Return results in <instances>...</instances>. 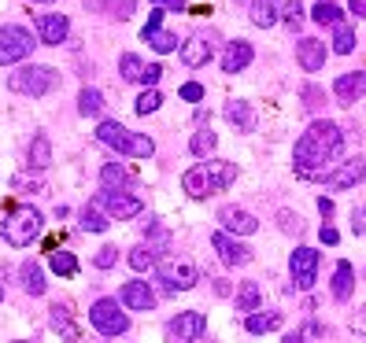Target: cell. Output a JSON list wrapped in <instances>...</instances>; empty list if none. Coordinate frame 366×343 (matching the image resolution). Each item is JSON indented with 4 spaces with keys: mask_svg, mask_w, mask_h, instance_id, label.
I'll list each match as a JSON object with an SVG mask.
<instances>
[{
    "mask_svg": "<svg viewBox=\"0 0 366 343\" xmlns=\"http://www.w3.org/2000/svg\"><path fill=\"white\" fill-rule=\"evenodd\" d=\"M214 292H219V295H229V281H214Z\"/></svg>",
    "mask_w": 366,
    "mask_h": 343,
    "instance_id": "53",
    "label": "cell"
},
{
    "mask_svg": "<svg viewBox=\"0 0 366 343\" xmlns=\"http://www.w3.org/2000/svg\"><path fill=\"white\" fill-rule=\"evenodd\" d=\"M277 222H282V229H285V232H300V214L292 218L289 210H282V214H277Z\"/></svg>",
    "mask_w": 366,
    "mask_h": 343,
    "instance_id": "46",
    "label": "cell"
},
{
    "mask_svg": "<svg viewBox=\"0 0 366 343\" xmlns=\"http://www.w3.org/2000/svg\"><path fill=\"white\" fill-rule=\"evenodd\" d=\"M134 8H137V0H112V4H107L104 11H107V15H115L119 23H122V19H130V15H134Z\"/></svg>",
    "mask_w": 366,
    "mask_h": 343,
    "instance_id": "42",
    "label": "cell"
},
{
    "mask_svg": "<svg viewBox=\"0 0 366 343\" xmlns=\"http://www.w3.org/2000/svg\"><path fill=\"white\" fill-rule=\"evenodd\" d=\"M318 210H322V218H333V200L322 196V200H318Z\"/></svg>",
    "mask_w": 366,
    "mask_h": 343,
    "instance_id": "52",
    "label": "cell"
},
{
    "mask_svg": "<svg viewBox=\"0 0 366 343\" xmlns=\"http://www.w3.org/2000/svg\"><path fill=\"white\" fill-rule=\"evenodd\" d=\"M237 181V166L226 159H200V166H189L182 174V188L192 200H207L214 192H226Z\"/></svg>",
    "mask_w": 366,
    "mask_h": 343,
    "instance_id": "2",
    "label": "cell"
},
{
    "mask_svg": "<svg viewBox=\"0 0 366 343\" xmlns=\"http://www.w3.org/2000/svg\"><path fill=\"white\" fill-rule=\"evenodd\" d=\"M296 59H300V67H304L307 74H315V71L326 67V45H322L318 37H304L300 48H296Z\"/></svg>",
    "mask_w": 366,
    "mask_h": 343,
    "instance_id": "19",
    "label": "cell"
},
{
    "mask_svg": "<svg viewBox=\"0 0 366 343\" xmlns=\"http://www.w3.org/2000/svg\"><path fill=\"white\" fill-rule=\"evenodd\" d=\"M97 137H100V144L115 148L119 155H134V159H152V152H156L152 137H144V133H134V130H126V126H122V122H115V118H104V122L97 126Z\"/></svg>",
    "mask_w": 366,
    "mask_h": 343,
    "instance_id": "4",
    "label": "cell"
},
{
    "mask_svg": "<svg viewBox=\"0 0 366 343\" xmlns=\"http://www.w3.org/2000/svg\"><path fill=\"white\" fill-rule=\"evenodd\" d=\"M93 203L107 214V218H119V222H130V218H137V214L144 210V203L137 196H130V192H107V188L97 192Z\"/></svg>",
    "mask_w": 366,
    "mask_h": 343,
    "instance_id": "10",
    "label": "cell"
},
{
    "mask_svg": "<svg viewBox=\"0 0 366 343\" xmlns=\"http://www.w3.org/2000/svg\"><path fill=\"white\" fill-rule=\"evenodd\" d=\"M134 181H137V178H134L126 166H119V163L100 166V188H107V192H126Z\"/></svg>",
    "mask_w": 366,
    "mask_h": 343,
    "instance_id": "22",
    "label": "cell"
},
{
    "mask_svg": "<svg viewBox=\"0 0 366 343\" xmlns=\"http://www.w3.org/2000/svg\"><path fill=\"white\" fill-rule=\"evenodd\" d=\"M282 321H285V317L277 314V310H267V314H263V310H255V314H248V317H244V329H248L252 336H263V332L282 329Z\"/></svg>",
    "mask_w": 366,
    "mask_h": 343,
    "instance_id": "27",
    "label": "cell"
},
{
    "mask_svg": "<svg viewBox=\"0 0 366 343\" xmlns=\"http://www.w3.org/2000/svg\"><path fill=\"white\" fill-rule=\"evenodd\" d=\"M333 93L340 103H355L359 96H366V71H348L333 81Z\"/></svg>",
    "mask_w": 366,
    "mask_h": 343,
    "instance_id": "18",
    "label": "cell"
},
{
    "mask_svg": "<svg viewBox=\"0 0 366 343\" xmlns=\"http://www.w3.org/2000/svg\"><path fill=\"white\" fill-rule=\"evenodd\" d=\"M41 232H45V214H41L37 207H30V203L8 210V218L0 222V237H4L11 247H30Z\"/></svg>",
    "mask_w": 366,
    "mask_h": 343,
    "instance_id": "3",
    "label": "cell"
},
{
    "mask_svg": "<svg viewBox=\"0 0 366 343\" xmlns=\"http://www.w3.org/2000/svg\"><path fill=\"white\" fill-rule=\"evenodd\" d=\"M159 107H163L159 89H144V93L137 96V103H134V111H137V115H152V111H159Z\"/></svg>",
    "mask_w": 366,
    "mask_h": 343,
    "instance_id": "39",
    "label": "cell"
},
{
    "mask_svg": "<svg viewBox=\"0 0 366 343\" xmlns=\"http://www.w3.org/2000/svg\"><path fill=\"white\" fill-rule=\"evenodd\" d=\"M282 23H285L289 30H300V23H304V4H300V0H289V4H285Z\"/></svg>",
    "mask_w": 366,
    "mask_h": 343,
    "instance_id": "40",
    "label": "cell"
},
{
    "mask_svg": "<svg viewBox=\"0 0 366 343\" xmlns=\"http://www.w3.org/2000/svg\"><path fill=\"white\" fill-rule=\"evenodd\" d=\"M156 255H159V251H156L152 244H137V247L130 251V259H126V262H130V266H134L137 273H144V270L159 266V259H156Z\"/></svg>",
    "mask_w": 366,
    "mask_h": 343,
    "instance_id": "32",
    "label": "cell"
},
{
    "mask_svg": "<svg viewBox=\"0 0 366 343\" xmlns=\"http://www.w3.org/2000/svg\"><path fill=\"white\" fill-rule=\"evenodd\" d=\"M182 100H185V103H200V100H204V85H200V81L182 85Z\"/></svg>",
    "mask_w": 366,
    "mask_h": 343,
    "instance_id": "43",
    "label": "cell"
},
{
    "mask_svg": "<svg viewBox=\"0 0 366 343\" xmlns=\"http://www.w3.org/2000/svg\"><path fill=\"white\" fill-rule=\"evenodd\" d=\"M214 148H219V137H214L211 130H200L197 137L189 140V152L197 155V159H211V155H214Z\"/></svg>",
    "mask_w": 366,
    "mask_h": 343,
    "instance_id": "35",
    "label": "cell"
},
{
    "mask_svg": "<svg viewBox=\"0 0 366 343\" xmlns=\"http://www.w3.org/2000/svg\"><path fill=\"white\" fill-rule=\"evenodd\" d=\"M148 48H156V52H178V34H167V30H156V34H148Z\"/></svg>",
    "mask_w": 366,
    "mask_h": 343,
    "instance_id": "38",
    "label": "cell"
},
{
    "mask_svg": "<svg viewBox=\"0 0 366 343\" xmlns=\"http://www.w3.org/2000/svg\"><path fill=\"white\" fill-rule=\"evenodd\" d=\"M152 4H156V8H170V11H185V8H189L185 0H152Z\"/></svg>",
    "mask_w": 366,
    "mask_h": 343,
    "instance_id": "49",
    "label": "cell"
},
{
    "mask_svg": "<svg viewBox=\"0 0 366 343\" xmlns=\"http://www.w3.org/2000/svg\"><path fill=\"white\" fill-rule=\"evenodd\" d=\"M333 52L337 56H352L355 52V26H348V23L333 26Z\"/></svg>",
    "mask_w": 366,
    "mask_h": 343,
    "instance_id": "34",
    "label": "cell"
},
{
    "mask_svg": "<svg viewBox=\"0 0 366 343\" xmlns=\"http://www.w3.org/2000/svg\"><path fill=\"white\" fill-rule=\"evenodd\" d=\"M67 34H71V19H67V15L49 11V15L37 19V37L45 41V45H63V41H67Z\"/></svg>",
    "mask_w": 366,
    "mask_h": 343,
    "instance_id": "16",
    "label": "cell"
},
{
    "mask_svg": "<svg viewBox=\"0 0 366 343\" xmlns=\"http://www.w3.org/2000/svg\"><path fill=\"white\" fill-rule=\"evenodd\" d=\"M78 222H81V232H104L107 225H112V218H107L97 203H85L81 214H78Z\"/></svg>",
    "mask_w": 366,
    "mask_h": 343,
    "instance_id": "29",
    "label": "cell"
},
{
    "mask_svg": "<svg viewBox=\"0 0 366 343\" xmlns=\"http://www.w3.org/2000/svg\"><path fill=\"white\" fill-rule=\"evenodd\" d=\"M78 111H81L85 118H100V115H104V93L85 85V89L78 93Z\"/></svg>",
    "mask_w": 366,
    "mask_h": 343,
    "instance_id": "30",
    "label": "cell"
},
{
    "mask_svg": "<svg viewBox=\"0 0 366 343\" xmlns=\"http://www.w3.org/2000/svg\"><path fill=\"white\" fill-rule=\"evenodd\" d=\"M352 222H355V225H352L355 232H366V207H359V210L352 214Z\"/></svg>",
    "mask_w": 366,
    "mask_h": 343,
    "instance_id": "50",
    "label": "cell"
},
{
    "mask_svg": "<svg viewBox=\"0 0 366 343\" xmlns=\"http://www.w3.org/2000/svg\"><path fill=\"white\" fill-rule=\"evenodd\" d=\"M37 45V34H30L26 26H0V67H15V63L30 59Z\"/></svg>",
    "mask_w": 366,
    "mask_h": 343,
    "instance_id": "6",
    "label": "cell"
},
{
    "mask_svg": "<svg viewBox=\"0 0 366 343\" xmlns=\"http://www.w3.org/2000/svg\"><path fill=\"white\" fill-rule=\"evenodd\" d=\"M252 23L267 30L277 23V0H252Z\"/></svg>",
    "mask_w": 366,
    "mask_h": 343,
    "instance_id": "31",
    "label": "cell"
},
{
    "mask_svg": "<svg viewBox=\"0 0 366 343\" xmlns=\"http://www.w3.org/2000/svg\"><path fill=\"white\" fill-rule=\"evenodd\" d=\"M15 343H26V339H15Z\"/></svg>",
    "mask_w": 366,
    "mask_h": 343,
    "instance_id": "57",
    "label": "cell"
},
{
    "mask_svg": "<svg viewBox=\"0 0 366 343\" xmlns=\"http://www.w3.org/2000/svg\"><path fill=\"white\" fill-rule=\"evenodd\" d=\"M19 281H23V292L26 295H45V270H41V262L26 259L23 266H19Z\"/></svg>",
    "mask_w": 366,
    "mask_h": 343,
    "instance_id": "24",
    "label": "cell"
},
{
    "mask_svg": "<svg viewBox=\"0 0 366 343\" xmlns=\"http://www.w3.org/2000/svg\"><path fill=\"white\" fill-rule=\"evenodd\" d=\"M156 277H159V285L167 295H174V292H189V288H197L200 281V270L185 262V259H170V262H159L156 266Z\"/></svg>",
    "mask_w": 366,
    "mask_h": 343,
    "instance_id": "8",
    "label": "cell"
},
{
    "mask_svg": "<svg viewBox=\"0 0 366 343\" xmlns=\"http://www.w3.org/2000/svg\"><path fill=\"white\" fill-rule=\"evenodd\" d=\"M311 19H315V23L318 26H340V8L333 4V0H318V4H315V11H311Z\"/></svg>",
    "mask_w": 366,
    "mask_h": 343,
    "instance_id": "36",
    "label": "cell"
},
{
    "mask_svg": "<svg viewBox=\"0 0 366 343\" xmlns=\"http://www.w3.org/2000/svg\"><path fill=\"white\" fill-rule=\"evenodd\" d=\"M211 56H214V48H211V41L204 34H192L185 45H182V63H185V67H192V71L204 67Z\"/></svg>",
    "mask_w": 366,
    "mask_h": 343,
    "instance_id": "20",
    "label": "cell"
},
{
    "mask_svg": "<svg viewBox=\"0 0 366 343\" xmlns=\"http://www.w3.org/2000/svg\"><path fill=\"white\" fill-rule=\"evenodd\" d=\"M348 8H352L355 19H366V0H348Z\"/></svg>",
    "mask_w": 366,
    "mask_h": 343,
    "instance_id": "51",
    "label": "cell"
},
{
    "mask_svg": "<svg viewBox=\"0 0 366 343\" xmlns=\"http://www.w3.org/2000/svg\"><path fill=\"white\" fill-rule=\"evenodd\" d=\"M233 303H237V314H255V310H259V303H263V292H259V285H255V281H244L241 288H237V299H233Z\"/></svg>",
    "mask_w": 366,
    "mask_h": 343,
    "instance_id": "28",
    "label": "cell"
},
{
    "mask_svg": "<svg viewBox=\"0 0 366 343\" xmlns=\"http://www.w3.org/2000/svg\"><path fill=\"white\" fill-rule=\"evenodd\" d=\"M289 273H292V285L300 292H311L318 281V251L315 247H296L289 255Z\"/></svg>",
    "mask_w": 366,
    "mask_h": 343,
    "instance_id": "11",
    "label": "cell"
},
{
    "mask_svg": "<svg viewBox=\"0 0 366 343\" xmlns=\"http://www.w3.org/2000/svg\"><path fill=\"white\" fill-rule=\"evenodd\" d=\"M156 30H163V8H156L152 15H148V26L141 30V37H148V34H156Z\"/></svg>",
    "mask_w": 366,
    "mask_h": 343,
    "instance_id": "45",
    "label": "cell"
},
{
    "mask_svg": "<svg viewBox=\"0 0 366 343\" xmlns=\"http://www.w3.org/2000/svg\"><path fill=\"white\" fill-rule=\"evenodd\" d=\"M119 74H122V81H141V74H144L141 56H137V52H126V56L119 59Z\"/></svg>",
    "mask_w": 366,
    "mask_h": 343,
    "instance_id": "37",
    "label": "cell"
},
{
    "mask_svg": "<svg viewBox=\"0 0 366 343\" xmlns=\"http://www.w3.org/2000/svg\"><path fill=\"white\" fill-rule=\"evenodd\" d=\"M89 325L100 336H122V332H130V317L122 314L119 299H97L89 307Z\"/></svg>",
    "mask_w": 366,
    "mask_h": 343,
    "instance_id": "7",
    "label": "cell"
},
{
    "mask_svg": "<svg viewBox=\"0 0 366 343\" xmlns=\"http://www.w3.org/2000/svg\"><path fill=\"white\" fill-rule=\"evenodd\" d=\"M30 4H52V0H30Z\"/></svg>",
    "mask_w": 366,
    "mask_h": 343,
    "instance_id": "55",
    "label": "cell"
},
{
    "mask_svg": "<svg viewBox=\"0 0 366 343\" xmlns=\"http://www.w3.org/2000/svg\"><path fill=\"white\" fill-rule=\"evenodd\" d=\"M59 85V74L52 67H41V63H30V67H19L8 78V89L19 96H49Z\"/></svg>",
    "mask_w": 366,
    "mask_h": 343,
    "instance_id": "5",
    "label": "cell"
},
{
    "mask_svg": "<svg viewBox=\"0 0 366 343\" xmlns=\"http://www.w3.org/2000/svg\"><path fill=\"white\" fill-rule=\"evenodd\" d=\"M352 332H359V336H366V307L352 317Z\"/></svg>",
    "mask_w": 366,
    "mask_h": 343,
    "instance_id": "48",
    "label": "cell"
},
{
    "mask_svg": "<svg viewBox=\"0 0 366 343\" xmlns=\"http://www.w3.org/2000/svg\"><path fill=\"white\" fill-rule=\"evenodd\" d=\"M26 163H30V170H34V174H41V170H49V166H52V140H49L45 133H37V137L30 140Z\"/></svg>",
    "mask_w": 366,
    "mask_h": 343,
    "instance_id": "25",
    "label": "cell"
},
{
    "mask_svg": "<svg viewBox=\"0 0 366 343\" xmlns=\"http://www.w3.org/2000/svg\"><path fill=\"white\" fill-rule=\"evenodd\" d=\"M282 343H304V336H300V332H289V336H285Z\"/></svg>",
    "mask_w": 366,
    "mask_h": 343,
    "instance_id": "54",
    "label": "cell"
},
{
    "mask_svg": "<svg viewBox=\"0 0 366 343\" xmlns=\"http://www.w3.org/2000/svg\"><path fill=\"white\" fill-rule=\"evenodd\" d=\"M362 178H366V159L362 155H352V159H344L337 170H330V174H326V188L344 192V188H355Z\"/></svg>",
    "mask_w": 366,
    "mask_h": 343,
    "instance_id": "12",
    "label": "cell"
},
{
    "mask_svg": "<svg viewBox=\"0 0 366 343\" xmlns=\"http://www.w3.org/2000/svg\"><path fill=\"white\" fill-rule=\"evenodd\" d=\"M352 292H355V270H352V262H337V270H333V299H337V303H348Z\"/></svg>",
    "mask_w": 366,
    "mask_h": 343,
    "instance_id": "26",
    "label": "cell"
},
{
    "mask_svg": "<svg viewBox=\"0 0 366 343\" xmlns=\"http://www.w3.org/2000/svg\"><path fill=\"white\" fill-rule=\"evenodd\" d=\"M49 325L59 332V339H67V343H78V339H81V329L74 325L67 303H52V307H49Z\"/></svg>",
    "mask_w": 366,
    "mask_h": 343,
    "instance_id": "17",
    "label": "cell"
},
{
    "mask_svg": "<svg viewBox=\"0 0 366 343\" xmlns=\"http://www.w3.org/2000/svg\"><path fill=\"white\" fill-rule=\"evenodd\" d=\"M252 45H248V41H229V45H226V52H222V71L226 74H237V71H244L248 67V63H252Z\"/></svg>",
    "mask_w": 366,
    "mask_h": 343,
    "instance_id": "21",
    "label": "cell"
},
{
    "mask_svg": "<svg viewBox=\"0 0 366 343\" xmlns=\"http://www.w3.org/2000/svg\"><path fill=\"white\" fill-rule=\"evenodd\" d=\"M204 332H207V317L200 310H182V314L170 317L167 329H163L167 343H197Z\"/></svg>",
    "mask_w": 366,
    "mask_h": 343,
    "instance_id": "9",
    "label": "cell"
},
{
    "mask_svg": "<svg viewBox=\"0 0 366 343\" xmlns=\"http://www.w3.org/2000/svg\"><path fill=\"white\" fill-rule=\"evenodd\" d=\"M318 240H322V244H330V247H333V244L340 240V232H337V229H330V225H322V229H318Z\"/></svg>",
    "mask_w": 366,
    "mask_h": 343,
    "instance_id": "47",
    "label": "cell"
},
{
    "mask_svg": "<svg viewBox=\"0 0 366 343\" xmlns=\"http://www.w3.org/2000/svg\"><path fill=\"white\" fill-rule=\"evenodd\" d=\"M219 225H222V232H229V237H252V232L259 229V218L248 214L244 207H222Z\"/></svg>",
    "mask_w": 366,
    "mask_h": 343,
    "instance_id": "13",
    "label": "cell"
},
{
    "mask_svg": "<svg viewBox=\"0 0 366 343\" xmlns=\"http://www.w3.org/2000/svg\"><path fill=\"white\" fill-rule=\"evenodd\" d=\"M226 122L233 126V130H241V133H252V130H255L252 103H248V100H229V103H226Z\"/></svg>",
    "mask_w": 366,
    "mask_h": 343,
    "instance_id": "23",
    "label": "cell"
},
{
    "mask_svg": "<svg viewBox=\"0 0 366 343\" xmlns=\"http://www.w3.org/2000/svg\"><path fill=\"white\" fill-rule=\"evenodd\" d=\"M115 262H119V247H112V244H104V247L97 251V259H93L97 270H112Z\"/></svg>",
    "mask_w": 366,
    "mask_h": 343,
    "instance_id": "41",
    "label": "cell"
},
{
    "mask_svg": "<svg viewBox=\"0 0 366 343\" xmlns=\"http://www.w3.org/2000/svg\"><path fill=\"white\" fill-rule=\"evenodd\" d=\"M159 78H163V67H159V63H152V67H144V74H141V85H148V89H156V85H159Z\"/></svg>",
    "mask_w": 366,
    "mask_h": 343,
    "instance_id": "44",
    "label": "cell"
},
{
    "mask_svg": "<svg viewBox=\"0 0 366 343\" xmlns=\"http://www.w3.org/2000/svg\"><path fill=\"white\" fill-rule=\"evenodd\" d=\"M0 299H4V288H0Z\"/></svg>",
    "mask_w": 366,
    "mask_h": 343,
    "instance_id": "56",
    "label": "cell"
},
{
    "mask_svg": "<svg viewBox=\"0 0 366 343\" xmlns=\"http://www.w3.org/2000/svg\"><path fill=\"white\" fill-rule=\"evenodd\" d=\"M119 303L126 310H152L156 307V292H152V285H144V281H126L122 292H119Z\"/></svg>",
    "mask_w": 366,
    "mask_h": 343,
    "instance_id": "15",
    "label": "cell"
},
{
    "mask_svg": "<svg viewBox=\"0 0 366 343\" xmlns=\"http://www.w3.org/2000/svg\"><path fill=\"white\" fill-rule=\"evenodd\" d=\"M344 152V133L340 126L330 122V118H318L307 126V133L296 140V152H292V166L300 178L307 181H326L330 166L340 159Z\"/></svg>",
    "mask_w": 366,
    "mask_h": 343,
    "instance_id": "1",
    "label": "cell"
},
{
    "mask_svg": "<svg viewBox=\"0 0 366 343\" xmlns=\"http://www.w3.org/2000/svg\"><path fill=\"white\" fill-rule=\"evenodd\" d=\"M211 247L219 251V259H222L226 266H248V262H252V251H248L241 240H233L229 232H222V229L211 237Z\"/></svg>",
    "mask_w": 366,
    "mask_h": 343,
    "instance_id": "14",
    "label": "cell"
},
{
    "mask_svg": "<svg viewBox=\"0 0 366 343\" xmlns=\"http://www.w3.org/2000/svg\"><path fill=\"white\" fill-rule=\"evenodd\" d=\"M49 270L52 273H59V277H74L78 273V259H74V255L71 251H49Z\"/></svg>",
    "mask_w": 366,
    "mask_h": 343,
    "instance_id": "33",
    "label": "cell"
}]
</instances>
